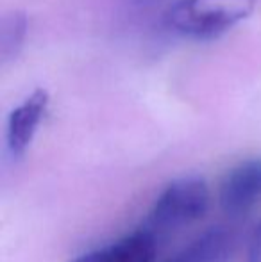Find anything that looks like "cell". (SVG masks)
Returning a JSON list of instances; mask_svg holds the SVG:
<instances>
[{
	"instance_id": "obj_6",
	"label": "cell",
	"mask_w": 261,
	"mask_h": 262,
	"mask_svg": "<svg viewBox=\"0 0 261 262\" xmlns=\"http://www.w3.org/2000/svg\"><path fill=\"white\" fill-rule=\"evenodd\" d=\"M236 248V235L226 227H213L165 262H227Z\"/></svg>"
},
{
	"instance_id": "obj_8",
	"label": "cell",
	"mask_w": 261,
	"mask_h": 262,
	"mask_svg": "<svg viewBox=\"0 0 261 262\" xmlns=\"http://www.w3.org/2000/svg\"><path fill=\"white\" fill-rule=\"evenodd\" d=\"M247 262H261V221L256 223L249 235L247 243Z\"/></svg>"
},
{
	"instance_id": "obj_2",
	"label": "cell",
	"mask_w": 261,
	"mask_h": 262,
	"mask_svg": "<svg viewBox=\"0 0 261 262\" xmlns=\"http://www.w3.org/2000/svg\"><path fill=\"white\" fill-rule=\"evenodd\" d=\"M209 207V187L198 177L170 182L152 204L142 227L154 235H165L200 220Z\"/></svg>"
},
{
	"instance_id": "obj_1",
	"label": "cell",
	"mask_w": 261,
	"mask_h": 262,
	"mask_svg": "<svg viewBox=\"0 0 261 262\" xmlns=\"http://www.w3.org/2000/svg\"><path fill=\"white\" fill-rule=\"evenodd\" d=\"M256 0H179L170 7L167 24L193 39H211L252 14Z\"/></svg>"
},
{
	"instance_id": "obj_7",
	"label": "cell",
	"mask_w": 261,
	"mask_h": 262,
	"mask_svg": "<svg viewBox=\"0 0 261 262\" xmlns=\"http://www.w3.org/2000/svg\"><path fill=\"white\" fill-rule=\"evenodd\" d=\"M25 34H27V18L24 13H14L7 14L2 21V59L4 61H11L20 52L22 45H24Z\"/></svg>"
},
{
	"instance_id": "obj_5",
	"label": "cell",
	"mask_w": 261,
	"mask_h": 262,
	"mask_svg": "<svg viewBox=\"0 0 261 262\" xmlns=\"http://www.w3.org/2000/svg\"><path fill=\"white\" fill-rule=\"evenodd\" d=\"M157 239L152 232L139 227L120 241L83 253L70 262H156Z\"/></svg>"
},
{
	"instance_id": "obj_3",
	"label": "cell",
	"mask_w": 261,
	"mask_h": 262,
	"mask_svg": "<svg viewBox=\"0 0 261 262\" xmlns=\"http://www.w3.org/2000/svg\"><path fill=\"white\" fill-rule=\"evenodd\" d=\"M220 207L231 217L247 214L261 200V157L236 164L220 184Z\"/></svg>"
},
{
	"instance_id": "obj_4",
	"label": "cell",
	"mask_w": 261,
	"mask_h": 262,
	"mask_svg": "<svg viewBox=\"0 0 261 262\" xmlns=\"http://www.w3.org/2000/svg\"><path fill=\"white\" fill-rule=\"evenodd\" d=\"M49 107V93L45 90H34L20 105L11 111L7 118L6 145L13 159L22 157L31 146L39 123Z\"/></svg>"
}]
</instances>
